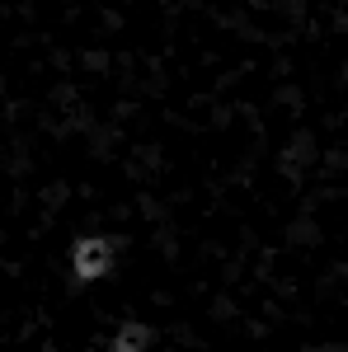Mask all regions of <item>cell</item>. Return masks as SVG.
<instances>
[{"instance_id": "cell-2", "label": "cell", "mask_w": 348, "mask_h": 352, "mask_svg": "<svg viewBox=\"0 0 348 352\" xmlns=\"http://www.w3.org/2000/svg\"><path fill=\"white\" fill-rule=\"evenodd\" d=\"M151 343H156V333L146 324H123L118 333H113V343H108V352H151Z\"/></svg>"}, {"instance_id": "cell-1", "label": "cell", "mask_w": 348, "mask_h": 352, "mask_svg": "<svg viewBox=\"0 0 348 352\" xmlns=\"http://www.w3.org/2000/svg\"><path fill=\"white\" fill-rule=\"evenodd\" d=\"M113 263H118V254H113V240L104 235H85L71 244V268L81 282H99L104 272H113Z\"/></svg>"}]
</instances>
